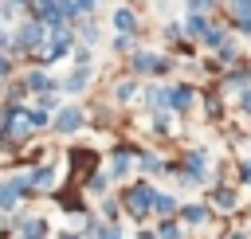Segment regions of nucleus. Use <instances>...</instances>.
<instances>
[{
	"instance_id": "0eeeda50",
	"label": "nucleus",
	"mask_w": 251,
	"mask_h": 239,
	"mask_svg": "<svg viewBox=\"0 0 251 239\" xmlns=\"http://www.w3.org/2000/svg\"><path fill=\"white\" fill-rule=\"evenodd\" d=\"M86 74H90V71L82 67V71H78V74H71V78H67L63 86H67V90H82V86H86Z\"/></svg>"
},
{
	"instance_id": "39448f33",
	"label": "nucleus",
	"mask_w": 251,
	"mask_h": 239,
	"mask_svg": "<svg viewBox=\"0 0 251 239\" xmlns=\"http://www.w3.org/2000/svg\"><path fill=\"white\" fill-rule=\"evenodd\" d=\"M188 106H192V90L188 86H176L173 90V110H188Z\"/></svg>"
},
{
	"instance_id": "f03ea898",
	"label": "nucleus",
	"mask_w": 251,
	"mask_h": 239,
	"mask_svg": "<svg viewBox=\"0 0 251 239\" xmlns=\"http://www.w3.org/2000/svg\"><path fill=\"white\" fill-rule=\"evenodd\" d=\"M16 43H20V47H39V43H43V24H39V20L24 24V27H20V39H16Z\"/></svg>"
},
{
	"instance_id": "7ed1b4c3",
	"label": "nucleus",
	"mask_w": 251,
	"mask_h": 239,
	"mask_svg": "<svg viewBox=\"0 0 251 239\" xmlns=\"http://www.w3.org/2000/svg\"><path fill=\"white\" fill-rule=\"evenodd\" d=\"M55 125H59L63 133H71V129H78V125H82V114H78L75 106H67V110H63L59 118H55Z\"/></svg>"
},
{
	"instance_id": "6e6552de",
	"label": "nucleus",
	"mask_w": 251,
	"mask_h": 239,
	"mask_svg": "<svg viewBox=\"0 0 251 239\" xmlns=\"http://www.w3.org/2000/svg\"><path fill=\"white\" fill-rule=\"evenodd\" d=\"M145 98H149V106H153V110H161V106H165V102H169L173 94H165V90H157V86H153V90H149Z\"/></svg>"
},
{
	"instance_id": "ddd939ff",
	"label": "nucleus",
	"mask_w": 251,
	"mask_h": 239,
	"mask_svg": "<svg viewBox=\"0 0 251 239\" xmlns=\"http://www.w3.org/2000/svg\"><path fill=\"white\" fill-rule=\"evenodd\" d=\"M184 27H188V31H204V20H200V16H188V24H184Z\"/></svg>"
},
{
	"instance_id": "9d476101",
	"label": "nucleus",
	"mask_w": 251,
	"mask_h": 239,
	"mask_svg": "<svg viewBox=\"0 0 251 239\" xmlns=\"http://www.w3.org/2000/svg\"><path fill=\"white\" fill-rule=\"evenodd\" d=\"M184 219H192V223H204V219H208V212H204L200 204H192V208H184Z\"/></svg>"
},
{
	"instance_id": "f8f14e48",
	"label": "nucleus",
	"mask_w": 251,
	"mask_h": 239,
	"mask_svg": "<svg viewBox=\"0 0 251 239\" xmlns=\"http://www.w3.org/2000/svg\"><path fill=\"white\" fill-rule=\"evenodd\" d=\"M20 231H31V235H43V223H39V219H20Z\"/></svg>"
},
{
	"instance_id": "4468645a",
	"label": "nucleus",
	"mask_w": 251,
	"mask_h": 239,
	"mask_svg": "<svg viewBox=\"0 0 251 239\" xmlns=\"http://www.w3.org/2000/svg\"><path fill=\"white\" fill-rule=\"evenodd\" d=\"M82 39H86V43H98V27L86 24V27H82Z\"/></svg>"
},
{
	"instance_id": "f3484780",
	"label": "nucleus",
	"mask_w": 251,
	"mask_h": 239,
	"mask_svg": "<svg viewBox=\"0 0 251 239\" xmlns=\"http://www.w3.org/2000/svg\"><path fill=\"white\" fill-rule=\"evenodd\" d=\"M75 4H78V12H90L94 8V0H75Z\"/></svg>"
},
{
	"instance_id": "1a4fd4ad",
	"label": "nucleus",
	"mask_w": 251,
	"mask_h": 239,
	"mask_svg": "<svg viewBox=\"0 0 251 239\" xmlns=\"http://www.w3.org/2000/svg\"><path fill=\"white\" fill-rule=\"evenodd\" d=\"M51 176H55L51 168H39V172L31 176V188H51Z\"/></svg>"
},
{
	"instance_id": "423d86ee",
	"label": "nucleus",
	"mask_w": 251,
	"mask_h": 239,
	"mask_svg": "<svg viewBox=\"0 0 251 239\" xmlns=\"http://www.w3.org/2000/svg\"><path fill=\"white\" fill-rule=\"evenodd\" d=\"M114 24H118V31H133V24H137V20H133V16H129V12L122 8V12L114 16Z\"/></svg>"
},
{
	"instance_id": "2eb2a0df",
	"label": "nucleus",
	"mask_w": 251,
	"mask_h": 239,
	"mask_svg": "<svg viewBox=\"0 0 251 239\" xmlns=\"http://www.w3.org/2000/svg\"><path fill=\"white\" fill-rule=\"evenodd\" d=\"M27 82H31V86H35V90H47V74H31V78H27Z\"/></svg>"
},
{
	"instance_id": "dca6fc26",
	"label": "nucleus",
	"mask_w": 251,
	"mask_h": 239,
	"mask_svg": "<svg viewBox=\"0 0 251 239\" xmlns=\"http://www.w3.org/2000/svg\"><path fill=\"white\" fill-rule=\"evenodd\" d=\"M188 8H192V12H204V8H208V0H188Z\"/></svg>"
},
{
	"instance_id": "9b49d317",
	"label": "nucleus",
	"mask_w": 251,
	"mask_h": 239,
	"mask_svg": "<svg viewBox=\"0 0 251 239\" xmlns=\"http://www.w3.org/2000/svg\"><path fill=\"white\" fill-rule=\"evenodd\" d=\"M153 208H157V212H173V196H157V192H153Z\"/></svg>"
},
{
	"instance_id": "f257e3e1",
	"label": "nucleus",
	"mask_w": 251,
	"mask_h": 239,
	"mask_svg": "<svg viewBox=\"0 0 251 239\" xmlns=\"http://www.w3.org/2000/svg\"><path fill=\"white\" fill-rule=\"evenodd\" d=\"M126 204H129L133 215H145V212L153 208V192H149L145 184H141V188H129V192H126Z\"/></svg>"
},
{
	"instance_id": "20e7f679",
	"label": "nucleus",
	"mask_w": 251,
	"mask_h": 239,
	"mask_svg": "<svg viewBox=\"0 0 251 239\" xmlns=\"http://www.w3.org/2000/svg\"><path fill=\"white\" fill-rule=\"evenodd\" d=\"M137 71H141V74H153V71H165V59H157V55H149V51H141V55H137Z\"/></svg>"
}]
</instances>
